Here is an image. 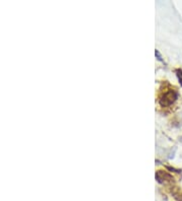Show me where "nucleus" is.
<instances>
[{"label": "nucleus", "instance_id": "nucleus-4", "mask_svg": "<svg viewBox=\"0 0 182 201\" xmlns=\"http://www.w3.org/2000/svg\"><path fill=\"white\" fill-rule=\"evenodd\" d=\"M174 198L177 201H182V192H178V193H173Z\"/></svg>", "mask_w": 182, "mask_h": 201}, {"label": "nucleus", "instance_id": "nucleus-1", "mask_svg": "<svg viewBox=\"0 0 182 201\" xmlns=\"http://www.w3.org/2000/svg\"><path fill=\"white\" fill-rule=\"evenodd\" d=\"M177 99H178V92H176V89H165L164 91H162L160 92V95H159L158 102L161 107L166 108V107L172 106Z\"/></svg>", "mask_w": 182, "mask_h": 201}, {"label": "nucleus", "instance_id": "nucleus-5", "mask_svg": "<svg viewBox=\"0 0 182 201\" xmlns=\"http://www.w3.org/2000/svg\"><path fill=\"white\" fill-rule=\"evenodd\" d=\"M166 169L170 172H174V173H177V174L181 173V170H178V169H175V168H172V167H166Z\"/></svg>", "mask_w": 182, "mask_h": 201}, {"label": "nucleus", "instance_id": "nucleus-2", "mask_svg": "<svg viewBox=\"0 0 182 201\" xmlns=\"http://www.w3.org/2000/svg\"><path fill=\"white\" fill-rule=\"evenodd\" d=\"M155 177H156L157 182L160 183V184H168V183L174 182V177L166 171L158 170L157 172H156Z\"/></svg>", "mask_w": 182, "mask_h": 201}, {"label": "nucleus", "instance_id": "nucleus-3", "mask_svg": "<svg viewBox=\"0 0 182 201\" xmlns=\"http://www.w3.org/2000/svg\"><path fill=\"white\" fill-rule=\"evenodd\" d=\"M175 74L178 78V81H179V83H180V85L182 86V69L181 68L175 69Z\"/></svg>", "mask_w": 182, "mask_h": 201}, {"label": "nucleus", "instance_id": "nucleus-6", "mask_svg": "<svg viewBox=\"0 0 182 201\" xmlns=\"http://www.w3.org/2000/svg\"><path fill=\"white\" fill-rule=\"evenodd\" d=\"M155 55H156V57H157V59L159 60V61H161V62H163V58H162V55L160 54V52H159L158 50H156L155 51Z\"/></svg>", "mask_w": 182, "mask_h": 201}]
</instances>
